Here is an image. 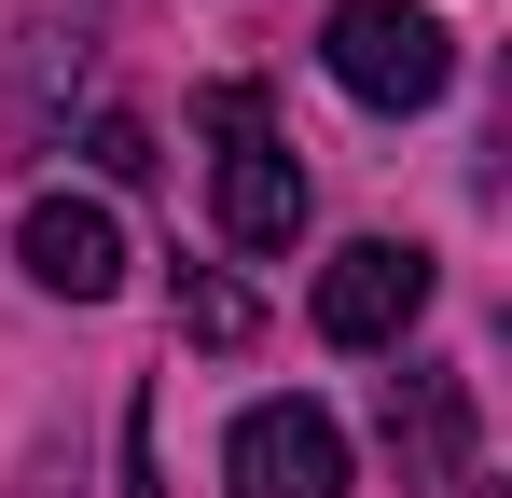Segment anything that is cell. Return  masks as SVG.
<instances>
[{"instance_id":"6da1fadb","label":"cell","mask_w":512,"mask_h":498,"mask_svg":"<svg viewBox=\"0 0 512 498\" xmlns=\"http://www.w3.org/2000/svg\"><path fill=\"white\" fill-rule=\"evenodd\" d=\"M319 56H333V83L360 111H429L457 83V42H443V14H416V0H333Z\"/></svg>"},{"instance_id":"7a4b0ae2","label":"cell","mask_w":512,"mask_h":498,"mask_svg":"<svg viewBox=\"0 0 512 498\" xmlns=\"http://www.w3.org/2000/svg\"><path fill=\"white\" fill-rule=\"evenodd\" d=\"M208 139H222V236L236 249H291L305 236V166L277 139L263 83H208Z\"/></svg>"},{"instance_id":"3957f363","label":"cell","mask_w":512,"mask_h":498,"mask_svg":"<svg viewBox=\"0 0 512 498\" xmlns=\"http://www.w3.org/2000/svg\"><path fill=\"white\" fill-rule=\"evenodd\" d=\"M222 485L236 498H346V429L319 402H250L222 429Z\"/></svg>"},{"instance_id":"277c9868","label":"cell","mask_w":512,"mask_h":498,"mask_svg":"<svg viewBox=\"0 0 512 498\" xmlns=\"http://www.w3.org/2000/svg\"><path fill=\"white\" fill-rule=\"evenodd\" d=\"M429 319V249L416 236H360L319 263V332L333 346H402V332Z\"/></svg>"},{"instance_id":"5b68a950","label":"cell","mask_w":512,"mask_h":498,"mask_svg":"<svg viewBox=\"0 0 512 498\" xmlns=\"http://www.w3.org/2000/svg\"><path fill=\"white\" fill-rule=\"evenodd\" d=\"M14 249H28V277H42L56 305H111V291H125V222H111L97 194H42V208L14 222Z\"/></svg>"},{"instance_id":"8992f818","label":"cell","mask_w":512,"mask_h":498,"mask_svg":"<svg viewBox=\"0 0 512 498\" xmlns=\"http://www.w3.org/2000/svg\"><path fill=\"white\" fill-rule=\"evenodd\" d=\"M388 457H402V485H457L471 471V374H443V360H416V374H388Z\"/></svg>"},{"instance_id":"52a82bcc","label":"cell","mask_w":512,"mask_h":498,"mask_svg":"<svg viewBox=\"0 0 512 498\" xmlns=\"http://www.w3.org/2000/svg\"><path fill=\"white\" fill-rule=\"evenodd\" d=\"M180 319H194V346H250V291L236 277H180Z\"/></svg>"},{"instance_id":"ba28073f","label":"cell","mask_w":512,"mask_h":498,"mask_svg":"<svg viewBox=\"0 0 512 498\" xmlns=\"http://www.w3.org/2000/svg\"><path fill=\"white\" fill-rule=\"evenodd\" d=\"M84 153H97V166H111V180H153V139H139V125H125V111H111V125H97Z\"/></svg>"},{"instance_id":"9c48e42d","label":"cell","mask_w":512,"mask_h":498,"mask_svg":"<svg viewBox=\"0 0 512 498\" xmlns=\"http://www.w3.org/2000/svg\"><path fill=\"white\" fill-rule=\"evenodd\" d=\"M125 498H153V402H125Z\"/></svg>"}]
</instances>
